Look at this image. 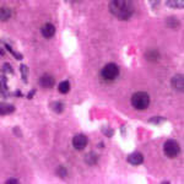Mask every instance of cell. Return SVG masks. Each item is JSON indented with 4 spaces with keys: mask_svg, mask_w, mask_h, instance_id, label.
Wrapping results in <instances>:
<instances>
[{
    "mask_svg": "<svg viewBox=\"0 0 184 184\" xmlns=\"http://www.w3.org/2000/svg\"><path fill=\"white\" fill-rule=\"evenodd\" d=\"M109 11L119 20H128L134 12V4L132 0H111Z\"/></svg>",
    "mask_w": 184,
    "mask_h": 184,
    "instance_id": "cell-1",
    "label": "cell"
},
{
    "mask_svg": "<svg viewBox=\"0 0 184 184\" xmlns=\"http://www.w3.org/2000/svg\"><path fill=\"white\" fill-rule=\"evenodd\" d=\"M132 104L134 108L139 111L146 109L150 104V97L146 92H136L132 97Z\"/></svg>",
    "mask_w": 184,
    "mask_h": 184,
    "instance_id": "cell-2",
    "label": "cell"
},
{
    "mask_svg": "<svg viewBox=\"0 0 184 184\" xmlns=\"http://www.w3.org/2000/svg\"><path fill=\"white\" fill-rule=\"evenodd\" d=\"M101 75H102V77H103L104 80H107V81H113L118 75H119V67H118L116 64H113V63H109V64H107L106 67L102 69Z\"/></svg>",
    "mask_w": 184,
    "mask_h": 184,
    "instance_id": "cell-3",
    "label": "cell"
},
{
    "mask_svg": "<svg viewBox=\"0 0 184 184\" xmlns=\"http://www.w3.org/2000/svg\"><path fill=\"white\" fill-rule=\"evenodd\" d=\"M163 152H165V155L167 157H169V158L177 157L178 153H179V145H178V142L174 141V140H168V141H166L165 145H163Z\"/></svg>",
    "mask_w": 184,
    "mask_h": 184,
    "instance_id": "cell-4",
    "label": "cell"
},
{
    "mask_svg": "<svg viewBox=\"0 0 184 184\" xmlns=\"http://www.w3.org/2000/svg\"><path fill=\"white\" fill-rule=\"evenodd\" d=\"M72 145L76 150H84L85 146L87 145V137L84 134H79L74 136L72 139Z\"/></svg>",
    "mask_w": 184,
    "mask_h": 184,
    "instance_id": "cell-5",
    "label": "cell"
},
{
    "mask_svg": "<svg viewBox=\"0 0 184 184\" xmlns=\"http://www.w3.org/2000/svg\"><path fill=\"white\" fill-rule=\"evenodd\" d=\"M128 162L134 165V166H137V165H141L144 162V156L140 153V152H134V153H130L128 156Z\"/></svg>",
    "mask_w": 184,
    "mask_h": 184,
    "instance_id": "cell-6",
    "label": "cell"
},
{
    "mask_svg": "<svg viewBox=\"0 0 184 184\" xmlns=\"http://www.w3.org/2000/svg\"><path fill=\"white\" fill-rule=\"evenodd\" d=\"M54 77L53 76H50V75H43V76H41V79H39V85L42 86V87H44V88H50V87H53L54 86Z\"/></svg>",
    "mask_w": 184,
    "mask_h": 184,
    "instance_id": "cell-7",
    "label": "cell"
},
{
    "mask_svg": "<svg viewBox=\"0 0 184 184\" xmlns=\"http://www.w3.org/2000/svg\"><path fill=\"white\" fill-rule=\"evenodd\" d=\"M41 31H42L43 37L50 38V37H53L54 33H55V27H54L52 23H46V25H43V27H42Z\"/></svg>",
    "mask_w": 184,
    "mask_h": 184,
    "instance_id": "cell-8",
    "label": "cell"
},
{
    "mask_svg": "<svg viewBox=\"0 0 184 184\" xmlns=\"http://www.w3.org/2000/svg\"><path fill=\"white\" fill-rule=\"evenodd\" d=\"M172 86L178 90V91H183V87H184V79L182 75H176L173 79H172Z\"/></svg>",
    "mask_w": 184,
    "mask_h": 184,
    "instance_id": "cell-9",
    "label": "cell"
},
{
    "mask_svg": "<svg viewBox=\"0 0 184 184\" xmlns=\"http://www.w3.org/2000/svg\"><path fill=\"white\" fill-rule=\"evenodd\" d=\"M14 109H15V108H14V106H11V104L4 103V102H1V103H0V116L12 113V112H14Z\"/></svg>",
    "mask_w": 184,
    "mask_h": 184,
    "instance_id": "cell-10",
    "label": "cell"
},
{
    "mask_svg": "<svg viewBox=\"0 0 184 184\" xmlns=\"http://www.w3.org/2000/svg\"><path fill=\"white\" fill-rule=\"evenodd\" d=\"M166 5L168 7H172V9H183L184 0H168Z\"/></svg>",
    "mask_w": 184,
    "mask_h": 184,
    "instance_id": "cell-11",
    "label": "cell"
},
{
    "mask_svg": "<svg viewBox=\"0 0 184 184\" xmlns=\"http://www.w3.org/2000/svg\"><path fill=\"white\" fill-rule=\"evenodd\" d=\"M158 57H160L158 52L155 49L147 50L146 54H145V58H146L149 62H157V60H158Z\"/></svg>",
    "mask_w": 184,
    "mask_h": 184,
    "instance_id": "cell-12",
    "label": "cell"
},
{
    "mask_svg": "<svg viewBox=\"0 0 184 184\" xmlns=\"http://www.w3.org/2000/svg\"><path fill=\"white\" fill-rule=\"evenodd\" d=\"M11 17V10L9 7H0V21H6Z\"/></svg>",
    "mask_w": 184,
    "mask_h": 184,
    "instance_id": "cell-13",
    "label": "cell"
},
{
    "mask_svg": "<svg viewBox=\"0 0 184 184\" xmlns=\"http://www.w3.org/2000/svg\"><path fill=\"white\" fill-rule=\"evenodd\" d=\"M85 161L88 163V165H95L97 161H98V157H97V155H95L93 152H91V153H88V155H86V158H85Z\"/></svg>",
    "mask_w": 184,
    "mask_h": 184,
    "instance_id": "cell-14",
    "label": "cell"
},
{
    "mask_svg": "<svg viewBox=\"0 0 184 184\" xmlns=\"http://www.w3.org/2000/svg\"><path fill=\"white\" fill-rule=\"evenodd\" d=\"M58 90H59V92L60 93H67L69 92V90H70V84L67 82V81H63V82H60L59 86H58Z\"/></svg>",
    "mask_w": 184,
    "mask_h": 184,
    "instance_id": "cell-15",
    "label": "cell"
},
{
    "mask_svg": "<svg viewBox=\"0 0 184 184\" xmlns=\"http://www.w3.org/2000/svg\"><path fill=\"white\" fill-rule=\"evenodd\" d=\"M27 72H28V67L26 65H21V74H22V77H23L25 82H27Z\"/></svg>",
    "mask_w": 184,
    "mask_h": 184,
    "instance_id": "cell-16",
    "label": "cell"
},
{
    "mask_svg": "<svg viewBox=\"0 0 184 184\" xmlns=\"http://www.w3.org/2000/svg\"><path fill=\"white\" fill-rule=\"evenodd\" d=\"M5 47H6V49L9 50V52H10V53H11V54H12V55H14V57H15V58H16V59H22V55H21V54H20V53H16V52H15V50L12 49V48H11V47H10V46H9V44H6V46H5Z\"/></svg>",
    "mask_w": 184,
    "mask_h": 184,
    "instance_id": "cell-17",
    "label": "cell"
},
{
    "mask_svg": "<svg viewBox=\"0 0 184 184\" xmlns=\"http://www.w3.org/2000/svg\"><path fill=\"white\" fill-rule=\"evenodd\" d=\"M53 109H54L55 112L60 113V112L63 111V104H62L60 102H55V103H53Z\"/></svg>",
    "mask_w": 184,
    "mask_h": 184,
    "instance_id": "cell-18",
    "label": "cell"
},
{
    "mask_svg": "<svg viewBox=\"0 0 184 184\" xmlns=\"http://www.w3.org/2000/svg\"><path fill=\"white\" fill-rule=\"evenodd\" d=\"M57 173H58V176H60L62 178H64L65 176L67 174V169L64 167H59L58 169H57Z\"/></svg>",
    "mask_w": 184,
    "mask_h": 184,
    "instance_id": "cell-19",
    "label": "cell"
},
{
    "mask_svg": "<svg viewBox=\"0 0 184 184\" xmlns=\"http://www.w3.org/2000/svg\"><path fill=\"white\" fill-rule=\"evenodd\" d=\"M150 122H151V123H156V124H158V123H162V122H165V118H160V117L151 118Z\"/></svg>",
    "mask_w": 184,
    "mask_h": 184,
    "instance_id": "cell-20",
    "label": "cell"
},
{
    "mask_svg": "<svg viewBox=\"0 0 184 184\" xmlns=\"http://www.w3.org/2000/svg\"><path fill=\"white\" fill-rule=\"evenodd\" d=\"M4 67H5V69H4L5 71H9V72H12V69H11V67H10L9 64H5V65H4Z\"/></svg>",
    "mask_w": 184,
    "mask_h": 184,
    "instance_id": "cell-21",
    "label": "cell"
},
{
    "mask_svg": "<svg viewBox=\"0 0 184 184\" xmlns=\"http://www.w3.org/2000/svg\"><path fill=\"white\" fill-rule=\"evenodd\" d=\"M151 5H152V7H155V2H156V5H158V2H160V0H150Z\"/></svg>",
    "mask_w": 184,
    "mask_h": 184,
    "instance_id": "cell-22",
    "label": "cell"
},
{
    "mask_svg": "<svg viewBox=\"0 0 184 184\" xmlns=\"http://www.w3.org/2000/svg\"><path fill=\"white\" fill-rule=\"evenodd\" d=\"M6 183H18V181L17 179H7Z\"/></svg>",
    "mask_w": 184,
    "mask_h": 184,
    "instance_id": "cell-23",
    "label": "cell"
},
{
    "mask_svg": "<svg viewBox=\"0 0 184 184\" xmlns=\"http://www.w3.org/2000/svg\"><path fill=\"white\" fill-rule=\"evenodd\" d=\"M1 90H2V88H1V81H0V92H1Z\"/></svg>",
    "mask_w": 184,
    "mask_h": 184,
    "instance_id": "cell-24",
    "label": "cell"
}]
</instances>
